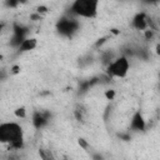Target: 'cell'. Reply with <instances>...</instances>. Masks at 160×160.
Segmentation results:
<instances>
[{
    "label": "cell",
    "mask_w": 160,
    "mask_h": 160,
    "mask_svg": "<svg viewBox=\"0 0 160 160\" xmlns=\"http://www.w3.org/2000/svg\"><path fill=\"white\" fill-rule=\"evenodd\" d=\"M0 141L6 144L11 150H21L24 148V130L14 121L2 122L0 125Z\"/></svg>",
    "instance_id": "6da1fadb"
},
{
    "label": "cell",
    "mask_w": 160,
    "mask_h": 160,
    "mask_svg": "<svg viewBox=\"0 0 160 160\" xmlns=\"http://www.w3.org/2000/svg\"><path fill=\"white\" fill-rule=\"evenodd\" d=\"M19 70H20V68H19L18 65H15V66H12V68H11V72H12V74H18V72H19Z\"/></svg>",
    "instance_id": "7402d4cb"
},
{
    "label": "cell",
    "mask_w": 160,
    "mask_h": 160,
    "mask_svg": "<svg viewBox=\"0 0 160 160\" xmlns=\"http://www.w3.org/2000/svg\"><path fill=\"white\" fill-rule=\"evenodd\" d=\"M80 22L74 16H62L56 22V31L65 38H72V35L79 30Z\"/></svg>",
    "instance_id": "277c9868"
},
{
    "label": "cell",
    "mask_w": 160,
    "mask_h": 160,
    "mask_svg": "<svg viewBox=\"0 0 160 160\" xmlns=\"http://www.w3.org/2000/svg\"><path fill=\"white\" fill-rule=\"evenodd\" d=\"M106 39H108V38H101V39H99V40L95 42V48H100L104 42H106Z\"/></svg>",
    "instance_id": "ffe728a7"
},
{
    "label": "cell",
    "mask_w": 160,
    "mask_h": 160,
    "mask_svg": "<svg viewBox=\"0 0 160 160\" xmlns=\"http://www.w3.org/2000/svg\"><path fill=\"white\" fill-rule=\"evenodd\" d=\"M100 82H101L100 76H99V78H91V79H88V80H82V81H80V84H79L78 94H79V95H84V94L88 92L92 86H95L96 84H100Z\"/></svg>",
    "instance_id": "ba28073f"
},
{
    "label": "cell",
    "mask_w": 160,
    "mask_h": 160,
    "mask_svg": "<svg viewBox=\"0 0 160 160\" xmlns=\"http://www.w3.org/2000/svg\"><path fill=\"white\" fill-rule=\"evenodd\" d=\"M98 10H99L98 0H75L70 5V14L72 16H80L85 19L96 18Z\"/></svg>",
    "instance_id": "7a4b0ae2"
},
{
    "label": "cell",
    "mask_w": 160,
    "mask_h": 160,
    "mask_svg": "<svg viewBox=\"0 0 160 160\" xmlns=\"http://www.w3.org/2000/svg\"><path fill=\"white\" fill-rule=\"evenodd\" d=\"M46 11H48V8H46V6H42V5H41V6H38V10H36L38 14H44V12H46Z\"/></svg>",
    "instance_id": "44dd1931"
},
{
    "label": "cell",
    "mask_w": 160,
    "mask_h": 160,
    "mask_svg": "<svg viewBox=\"0 0 160 160\" xmlns=\"http://www.w3.org/2000/svg\"><path fill=\"white\" fill-rule=\"evenodd\" d=\"M91 158H92V160H104V156L100 152H92Z\"/></svg>",
    "instance_id": "d6986e66"
},
{
    "label": "cell",
    "mask_w": 160,
    "mask_h": 160,
    "mask_svg": "<svg viewBox=\"0 0 160 160\" xmlns=\"http://www.w3.org/2000/svg\"><path fill=\"white\" fill-rule=\"evenodd\" d=\"M159 24H160V16H159Z\"/></svg>",
    "instance_id": "cb8c5ba5"
},
{
    "label": "cell",
    "mask_w": 160,
    "mask_h": 160,
    "mask_svg": "<svg viewBox=\"0 0 160 160\" xmlns=\"http://www.w3.org/2000/svg\"><path fill=\"white\" fill-rule=\"evenodd\" d=\"M130 129L132 131H136V132H140V131H144L146 129V121L141 114L140 110L135 111L131 116V120H130Z\"/></svg>",
    "instance_id": "52a82bcc"
},
{
    "label": "cell",
    "mask_w": 160,
    "mask_h": 160,
    "mask_svg": "<svg viewBox=\"0 0 160 160\" xmlns=\"http://www.w3.org/2000/svg\"><path fill=\"white\" fill-rule=\"evenodd\" d=\"M115 90L114 89H109V90H105V92H104V95H105V98L108 99V100H114V98H115Z\"/></svg>",
    "instance_id": "5bb4252c"
},
{
    "label": "cell",
    "mask_w": 160,
    "mask_h": 160,
    "mask_svg": "<svg viewBox=\"0 0 160 160\" xmlns=\"http://www.w3.org/2000/svg\"><path fill=\"white\" fill-rule=\"evenodd\" d=\"M14 114H15V116L16 118H20V119H25L26 118V109L25 108H18V109H15V111H14Z\"/></svg>",
    "instance_id": "4fadbf2b"
},
{
    "label": "cell",
    "mask_w": 160,
    "mask_h": 160,
    "mask_svg": "<svg viewBox=\"0 0 160 160\" xmlns=\"http://www.w3.org/2000/svg\"><path fill=\"white\" fill-rule=\"evenodd\" d=\"M5 5L9 8H16L20 5V2L19 1H5Z\"/></svg>",
    "instance_id": "ac0fdd59"
},
{
    "label": "cell",
    "mask_w": 160,
    "mask_h": 160,
    "mask_svg": "<svg viewBox=\"0 0 160 160\" xmlns=\"http://www.w3.org/2000/svg\"><path fill=\"white\" fill-rule=\"evenodd\" d=\"M84 112H85L84 109H82L81 106H78V108L75 109V111H74L76 120H79V121H84Z\"/></svg>",
    "instance_id": "7c38bea8"
},
{
    "label": "cell",
    "mask_w": 160,
    "mask_h": 160,
    "mask_svg": "<svg viewBox=\"0 0 160 160\" xmlns=\"http://www.w3.org/2000/svg\"><path fill=\"white\" fill-rule=\"evenodd\" d=\"M78 142H79V145H80V146H81V148H82L84 150H86V151H89L88 149H90V144H89V142H88V141H86L85 139H82V138H80V139L78 140Z\"/></svg>",
    "instance_id": "9a60e30c"
},
{
    "label": "cell",
    "mask_w": 160,
    "mask_h": 160,
    "mask_svg": "<svg viewBox=\"0 0 160 160\" xmlns=\"http://www.w3.org/2000/svg\"><path fill=\"white\" fill-rule=\"evenodd\" d=\"M119 138H120L121 140H124V141H130V140H131L130 132H120V134H119Z\"/></svg>",
    "instance_id": "e0dca14e"
},
{
    "label": "cell",
    "mask_w": 160,
    "mask_h": 160,
    "mask_svg": "<svg viewBox=\"0 0 160 160\" xmlns=\"http://www.w3.org/2000/svg\"><path fill=\"white\" fill-rule=\"evenodd\" d=\"M36 46H38V40H36L35 38H28V39H25L24 42L19 46L18 51H19V52H28V51L34 50Z\"/></svg>",
    "instance_id": "9c48e42d"
},
{
    "label": "cell",
    "mask_w": 160,
    "mask_h": 160,
    "mask_svg": "<svg viewBox=\"0 0 160 160\" xmlns=\"http://www.w3.org/2000/svg\"><path fill=\"white\" fill-rule=\"evenodd\" d=\"M155 52H156V55L160 56V42L156 44V46H155Z\"/></svg>",
    "instance_id": "603a6c76"
},
{
    "label": "cell",
    "mask_w": 160,
    "mask_h": 160,
    "mask_svg": "<svg viewBox=\"0 0 160 160\" xmlns=\"http://www.w3.org/2000/svg\"><path fill=\"white\" fill-rule=\"evenodd\" d=\"M39 155H40L41 160H56L54 154L49 149H44V148L39 149Z\"/></svg>",
    "instance_id": "8fae6325"
},
{
    "label": "cell",
    "mask_w": 160,
    "mask_h": 160,
    "mask_svg": "<svg viewBox=\"0 0 160 160\" xmlns=\"http://www.w3.org/2000/svg\"><path fill=\"white\" fill-rule=\"evenodd\" d=\"M131 26L135 30H139V31H145L148 29H152V30L156 29L154 26L151 19L149 18V15L146 12H144V11H140V12L134 15V18L131 20Z\"/></svg>",
    "instance_id": "5b68a950"
},
{
    "label": "cell",
    "mask_w": 160,
    "mask_h": 160,
    "mask_svg": "<svg viewBox=\"0 0 160 160\" xmlns=\"http://www.w3.org/2000/svg\"><path fill=\"white\" fill-rule=\"evenodd\" d=\"M130 70V61H129V58L124 56V55H120L119 58H116L110 65L106 66V70H105V74L108 76H110L111 79L112 78H119V79H122L128 75Z\"/></svg>",
    "instance_id": "3957f363"
},
{
    "label": "cell",
    "mask_w": 160,
    "mask_h": 160,
    "mask_svg": "<svg viewBox=\"0 0 160 160\" xmlns=\"http://www.w3.org/2000/svg\"><path fill=\"white\" fill-rule=\"evenodd\" d=\"M51 119V112L48 110H35L31 115V124L36 130L44 129Z\"/></svg>",
    "instance_id": "8992f818"
},
{
    "label": "cell",
    "mask_w": 160,
    "mask_h": 160,
    "mask_svg": "<svg viewBox=\"0 0 160 160\" xmlns=\"http://www.w3.org/2000/svg\"><path fill=\"white\" fill-rule=\"evenodd\" d=\"M154 31H155V30H152V29H148V30H145V31H144V36H145V39H146V40H151V39L154 38Z\"/></svg>",
    "instance_id": "2e32d148"
},
{
    "label": "cell",
    "mask_w": 160,
    "mask_h": 160,
    "mask_svg": "<svg viewBox=\"0 0 160 160\" xmlns=\"http://www.w3.org/2000/svg\"><path fill=\"white\" fill-rule=\"evenodd\" d=\"M115 59H116V58L114 56V52H112V51H110V50L104 51V52L101 54V56H100V60H101V62H102L105 66L110 65Z\"/></svg>",
    "instance_id": "30bf717a"
}]
</instances>
